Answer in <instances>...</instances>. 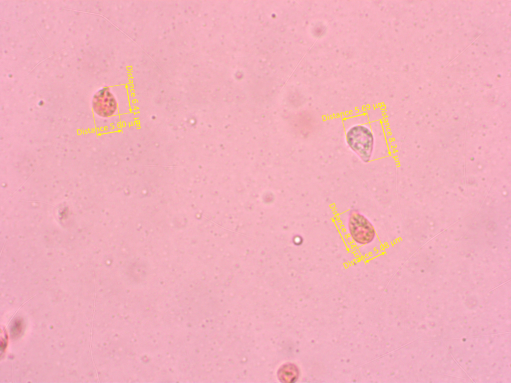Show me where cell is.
Instances as JSON below:
<instances>
[{"label":"cell","mask_w":511,"mask_h":383,"mask_svg":"<svg viewBox=\"0 0 511 383\" xmlns=\"http://www.w3.org/2000/svg\"><path fill=\"white\" fill-rule=\"evenodd\" d=\"M373 140L371 132L363 126H354L347 134L349 146L364 162L370 160L373 149Z\"/></svg>","instance_id":"6da1fadb"},{"label":"cell","mask_w":511,"mask_h":383,"mask_svg":"<svg viewBox=\"0 0 511 383\" xmlns=\"http://www.w3.org/2000/svg\"><path fill=\"white\" fill-rule=\"evenodd\" d=\"M349 228L353 239L358 243H368L374 237L375 231L373 226L367 219L359 214H354L350 216Z\"/></svg>","instance_id":"7a4b0ae2"},{"label":"cell","mask_w":511,"mask_h":383,"mask_svg":"<svg viewBox=\"0 0 511 383\" xmlns=\"http://www.w3.org/2000/svg\"><path fill=\"white\" fill-rule=\"evenodd\" d=\"M92 105L96 114L105 117L112 115L117 107L115 97L106 88L100 90L94 95Z\"/></svg>","instance_id":"3957f363"}]
</instances>
